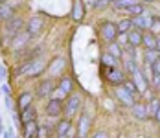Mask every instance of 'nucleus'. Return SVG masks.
<instances>
[{
  "mask_svg": "<svg viewBox=\"0 0 160 138\" xmlns=\"http://www.w3.org/2000/svg\"><path fill=\"white\" fill-rule=\"evenodd\" d=\"M132 20V26H136V30H149L151 28V22H153V17L149 15V13H142V15L138 17H132L131 18Z\"/></svg>",
  "mask_w": 160,
  "mask_h": 138,
  "instance_id": "1",
  "label": "nucleus"
},
{
  "mask_svg": "<svg viewBox=\"0 0 160 138\" xmlns=\"http://www.w3.org/2000/svg\"><path fill=\"white\" fill-rule=\"evenodd\" d=\"M116 37H118L116 24H112V22H105V24L101 26V39L107 41V43H114Z\"/></svg>",
  "mask_w": 160,
  "mask_h": 138,
  "instance_id": "2",
  "label": "nucleus"
},
{
  "mask_svg": "<svg viewBox=\"0 0 160 138\" xmlns=\"http://www.w3.org/2000/svg\"><path fill=\"white\" fill-rule=\"evenodd\" d=\"M42 68H44V63L41 61V59H35V61H30L24 68H22V72H26L28 77H35L39 76L41 72H42Z\"/></svg>",
  "mask_w": 160,
  "mask_h": 138,
  "instance_id": "3",
  "label": "nucleus"
},
{
  "mask_svg": "<svg viewBox=\"0 0 160 138\" xmlns=\"http://www.w3.org/2000/svg\"><path fill=\"white\" fill-rule=\"evenodd\" d=\"M22 28V18H9L8 24H6V35L8 37H17L18 35V30Z\"/></svg>",
  "mask_w": 160,
  "mask_h": 138,
  "instance_id": "4",
  "label": "nucleus"
},
{
  "mask_svg": "<svg viewBox=\"0 0 160 138\" xmlns=\"http://www.w3.org/2000/svg\"><path fill=\"white\" fill-rule=\"evenodd\" d=\"M81 107V98L78 94H74V96H70L68 98V101H66V105H64V112L68 114V116H72L74 112H78Z\"/></svg>",
  "mask_w": 160,
  "mask_h": 138,
  "instance_id": "5",
  "label": "nucleus"
},
{
  "mask_svg": "<svg viewBox=\"0 0 160 138\" xmlns=\"http://www.w3.org/2000/svg\"><path fill=\"white\" fill-rule=\"evenodd\" d=\"M132 83L136 85V89H138V94H144L145 89H147V81H145L144 74L136 68L134 72H132Z\"/></svg>",
  "mask_w": 160,
  "mask_h": 138,
  "instance_id": "6",
  "label": "nucleus"
},
{
  "mask_svg": "<svg viewBox=\"0 0 160 138\" xmlns=\"http://www.w3.org/2000/svg\"><path fill=\"white\" fill-rule=\"evenodd\" d=\"M63 110H64V105L59 100H50V103L46 105V114L48 116H59Z\"/></svg>",
  "mask_w": 160,
  "mask_h": 138,
  "instance_id": "7",
  "label": "nucleus"
},
{
  "mask_svg": "<svg viewBox=\"0 0 160 138\" xmlns=\"http://www.w3.org/2000/svg\"><path fill=\"white\" fill-rule=\"evenodd\" d=\"M107 79H109L111 83L122 85V83L125 81V76H123V72L118 70V66H116V68H107Z\"/></svg>",
  "mask_w": 160,
  "mask_h": 138,
  "instance_id": "8",
  "label": "nucleus"
},
{
  "mask_svg": "<svg viewBox=\"0 0 160 138\" xmlns=\"http://www.w3.org/2000/svg\"><path fill=\"white\" fill-rule=\"evenodd\" d=\"M142 39H144V33L140 30H131L127 33V43L132 46V48H136V46L142 44Z\"/></svg>",
  "mask_w": 160,
  "mask_h": 138,
  "instance_id": "9",
  "label": "nucleus"
},
{
  "mask_svg": "<svg viewBox=\"0 0 160 138\" xmlns=\"http://www.w3.org/2000/svg\"><path fill=\"white\" fill-rule=\"evenodd\" d=\"M52 92H53V83H52V79L41 81V85H39V89H37V94H39L41 98H44V96H52Z\"/></svg>",
  "mask_w": 160,
  "mask_h": 138,
  "instance_id": "10",
  "label": "nucleus"
},
{
  "mask_svg": "<svg viewBox=\"0 0 160 138\" xmlns=\"http://www.w3.org/2000/svg\"><path fill=\"white\" fill-rule=\"evenodd\" d=\"M132 114L138 118V120H145L149 116V110H147V105H142V103H132Z\"/></svg>",
  "mask_w": 160,
  "mask_h": 138,
  "instance_id": "11",
  "label": "nucleus"
},
{
  "mask_svg": "<svg viewBox=\"0 0 160 138\" xmlns=\"http://www.w3.org/2000/svg\"><path fill=\"white\" fill-rule=\"evenodd\" d=\"M116 96H118V100H122L125 105H132L134 103V96H131L123 87H118V90H116Z\"/></svg>",
  "mask_w": 160,
  "mask_h": 138,
  "instance_id": "12",
  "label": "nucleus"
},
{
  "mask_svg": "<svg viewBox=\"0 0 160 138\" xmlns=\"http://www.w3.org/2000/svg\"><path fill=\"white\" fill-rule=\"evenodd\" d=\"M22 123H30V122H35V118H37V110L30 105V107H26L22 110Z\"/></svg>",
  "mask_w": 160,
  "mask_h": 138,
  "instance_id": "13",
  "label": "nucleus"
},
{
  "mask_svg": "<svg viewBox=\"0 0 160 138\" xmlns=\"http://www.w3.org/2000/svg\"><path fill=\"white\" fill-rule=\"evenodd\" d=\"M37 133H39V127L35 122L24 123V138H37Z\"/></svg>",
  "mask_w": 160,
  "mask_h": 138,
  "instance_id": "14",
  "label": "nucleus"
},
{
  "mask_svg": "<svg viewBox=\"0 0 160 138\" xmlns=\"http://www.w3.org/2000/svg\"><path fill=\"white\" fill-rule=\"evenodd\" d=\"M107 54L114 57V59H122V55H123V52H122V46L118 44V43H109V50H107Z\"/></svg>",
  "mask_w": 160,
  "mask_h": 138,
  "instance_id": "15",
  "label": "nucleus"
},
{
  "mask_svg": "<svg viewBox=\"0 0 160 138\" xmlns=\"http://www.w3.org/2000/svg\"><path fill=\"white\" fill-rule=\"evenodd\" d=\"M131 30H132V20H120L118 26H116L118 35H125V33H129Z\"/></svg>",
  "mask_w": 160,
  "mask_h": 138,
  "instance_id": "16",
  "label": "nucleus"
},
{
  "mask_svg": "<svg viewBox=\"0 0 160 138\" xmlns=\"http://www.w3.org/2000/svg\"><path fill=\"white\" fill-rule=\"evenodd\" d=\"M41 26H42V20H41L39 17H33L32 20H30V24H28V31H30V35H35V33H39Z\"/></svg>",
  "mask_w": 160,
  "mask_h": 138,
  "instance_id": "17",
  "label": "nucleus"
},
{
  "mask_svg": "<svg viewBox=\"0 0 160 138\" xmlns=\"http://www.w3.org/2000/svg\"><path fill=\"white\" fill-rule=\"evenodd\" d=\"M70 127H72V123H70V120H68V118H66V120H63V122H59L57 129H55L57 136H66V133L70 131Z\"/></svg>",
  "mask_w": 160,
  "mask_h": 138,
  "instance_id": "18",
  "label": "nucleus"
},
{
  "mask_svg": "<svg viewBox=\"0 0 160 138\" xmlns=\"http://www.w3.org/2000/svg\"><path fill=\"white\" fill-rule=\"evenodd\" d=\"M142 44L145 46V50H157V37L155 35H144V39H142Z\"/></svg>",
  "mask_w": 160,
  "mask_h": 138,
  "instance_id": "19",
  "label": "nucleus"
},
{
  "mask_svg": "<svg viewBox=\"0 0 160 138\" xmlns=\"http://www.w3.org/2000/svg\"><path fill=\"white\" fill-rule=\"evenodd\" d=\"M87 133H88V116L83 114L79 120V136L81 138H87Z\"/></svg>",
  "mask_w": 160,
  "mask_h": 138,
  "instance_id": "20",
  "label": "nucleus"
},
{
  "mask_svg": "<svg viewBox=\"0 0 160 138\" xmlns=\"http://www.w3.org/2000/svg\"><path fill=\"white\" fill-rule=\"evenodd\" d=\"M30 105H32V94H30V92L20 94V98H18V107L24 110V109L30 107Z\"/></svg>",
  "mask_w": 160,
  "mask_h": 138,
  "instance_id": "21",
  "label": "nucleus"
},
{
  "mask_svg": "<svg viewBox=\"0 0 160 138\" xmlns=\"http://www.w3.org/2000/svg\"><path fill=\"white\" fill-rule=\"evenodd\" d=\"M134 4H138V0H114V8L116 9H127L131 6H134Z\"/></svg>",
  "mask_w": 160,
  "mask_h": 138,
  "instance_id": "22",
  "label": "nucleus"
},
{
  "mask_svg": "<svg viewBox=\"0 0 160 138\" xmlns=\"http://www.w3.org/2000/svg\"><path fill=\"white\" fill-rule=\"evenodd\" d=\"M72 17H74V20H81V18H83V4H81V0H76V2H74Z\"/></svg>",
  "mask_w": 160,
  "mask_h": 138,
  "instance_id": "23",
  "label": "nucleus"
},
{
  "mask_svg": "<svg viewBox=\"0 0 160 138\" xmlns=\"http://www.w3.org/2000/svg\"><path fill=\"white\" fill-rule=\"evenodd\" d=\"M101 63H103L107 68H116V66H118V59L111 57L109 54H103V55H101Z\"/></svg>",
  "mask_w": 160,
  "mask_h": 138,
  "instance_id": "24",
  "label": "nucleus"
},
{
  "mask_svg": "<svg viewBox=\"0 0 160 138\" xmlns=\"http://www.w3.org/2000/svg\"><path fill=\"white\" fill-rule=\"evenodd\" d=\"M122 87H123V89H125V90H127L131 96H136V94H138V89H136V85H134L131 79H125V81L122 83Z\"/></svg>",
  "mask_w": 160,
  "mask_h": 138,
  "instance_id": "25",
  "label": "nucleus"
},
{
  "mask_svg": "<svg viewBox=\"0 0 160 138\" xmlns=\"http://www.w3.org/2000/svg\"><path fill=\"white\" fill-rule=\"evenodd\" d=\"M127 11L131 13L132 17H138V15H142V13H145V9H144V4H134V6H131V8H127Z\"/></svg>",
  "mask_w": 160,
  "mask_h": 138,
  "instance_id": "26",
  "label": "nucleus"
},
{
  "mask_svg": "<svg viewBox=\"0 0 160 138\" xmlns=\"http://www.w3.org/2000/svg\"><path fill=\"white\" fill-rule=\"evenodd\" d=\"M158 57H160V54L157 50H145V63H147V64H153Z\"/></svg>",
  "mask_w": 160,
  "mask_h": 138,
  "instance_id": "27",
  "label": "nucleus"
},
{
  "mask_svg": "<svg viewBox=\"0 0 160 138\" xmlns=\"http://www.w3.org/2000/svg\"><path fill=\"white\" fill-rule=\"evenodd\" d=\"M59 89H61L64 94H70V90H72V79H70V77H63L61 83H59Z\"/></svg>",
  "mask_w": 160,
  "mask_h": 138,
  "instance_id": "28",
  "label": "nucleus"
},
{
  "mask_svg": "<svg viewBox=\"0 0 160 138\" xmlns=\"http://www.w3.org/2000/svg\"><path fill=\"white\" fill-rule=\"evenodd\" d=\"M151 35H158L160 33V17H153V22H151Z\"/></svg>",
  "mask_w": 160,
  "mask_h": 138,
  "instance_id": "29",
  "label": "nucleus"
},
{
  "mask_svg": "<svg viewBox=\"0 0 160 138\" xmlns=\"http://www.w3.org/2000/svg\"><path fill=\"white\" fill-rule=\"evenodd\" d=\"M0 18H2V20H9V18H11V9L6 8L4 4H0Z\"/></svg>",
  "mask_w": 160,
  "mask_h": 138,
  "instance_id": "30",
  "label": "nucleus"
},
{
  "mask_svg": "<svg viewBox=\"0 0 160 138\" xmlns=\"http://www.w3.org/2000/svg\"><path fill=\"white\" fill-rule=\"evenodd\" d=\"M50 133H52V129H50V127H39L37 138H50Z\"/></svg>",
  "mask_w": 160,
  "mask_h": 138,
  "instance_id": "31",
  "label": "nucleus"
},
{
  "mask_svg": "<svg viewBox=\"0 0 160 138\" xmlns=\"http://www.w3.org/2000/svg\"><path fill=\"white\" fill-rule=\"evenodd\" d=\"M63 64H64L63 59H55V61H53V66L50 68V72H52V74H57V70H61V68H63Z\"/></svg>",
  "mask_w": 160,
  "mask_h": 138,
  "instance_id": "32",
  "label": "nucleus"
},
{
  "mask_svg": "<svg viewBox=\"0 0 160 138\" xmlns=\"http://www.w3.org/2000/svg\"><path fill=\"white\" fill-rule=\"evenodd\" d=\"M64 98H66V94H64L61 89H55V90L52 92V100H59V101H63Z\"/></svg>",
  "mask_w": 160,
  "mask_h": 138,
  "instance_id": "33",
  "label": "nucleus"
},
{
  "mask_svg": "<svg viewBox=\"0 0 160 138\" xmlns=\"http://www.w3.org/2000/svg\"><path fill=\"white\" fill-rule=\"evenodd\" d=\"M158 107H160V101H158V100H151V101H149V105H147V110H149L151 114H155Z\"/></svg>",
  "mask_w": 160,
  "mask_h": 138,
  "instance_id": "34",
  "label": "nucleus"
},
{
  "mask_svg": "<svg viewBox=\"0 0 160 138\" xmlns=\"http://www.w3.org/2000/svg\"><path fill=\"white\" fill-rule=\"evenodd\" d=\"M109 4H114V0H96L94 8H105V6H109Z\"/></svg>",
  "mask_w": 160,
  "mask_h": 138,
  "instance_id": "35",
  "label": "nucleus"
},
{
  "mask_svg": "<svg viewBox=\"0 0 160 138\" xmlns=\"http://www.w3.org/2000/svg\"><path fill=\"white\" fill-rule=\"evenodd\" d=\"M151 68H153V74L160 76V57H158L155 63H153V64H151Z\"/></svg>",
  "mask_w": 160,
  "mask_h": 138,
  "instance_id": "36",
  "label": "nucleus"
},
{
  "mask_svg": "<svg viewBox=\"0 0 160 138\" xmlns=\"http://www.w3.org/2000/svg\"><path fill=\"white\" fill-rule=\"evenodd\" d=\"M81 4H83V8H94L96 0H81Z\"/></svg>",
  "mask_w": 160,
  "mask_h": 138,
  "instance_id": "37",
  "label": "nucleus"
},
{
  "mask_svg": "<svg viewBox=\"0 0 160 138\" xmlns=\"http://www.w3.org/2000/svg\"><path fill=\"white\" fill-rule=\"evenodd\" d=\"M6 98V107L9 109V110H13V101H11V96H4Z\"/></svg>",
  "mask_w": 160,
  "mask_h": 138,
  "instance_id": "38",
  "label": "nucleus"
},
{
  "mask_svg": "<svg viewBox=\"0 0 160 138\" xmlns=\"http://www.w3.org/2000/svg\"><path fill=\"white\" fill-rule=\"evenodd\" d=\"M92 138H109V135H107V133H103V131H98Z\"/></svg>",
  "mask_w": 160,
  "mask_h": 138,
  "instance_id": "39",
  "label": "nucleus"
},
{
  "mask_svg": "<svg viewBox=\"0 0 160 138\" xmlns=\"http://www.w3.org/2000/svg\"><path fill=\"white\" fill-rule=\"evenodd\" d=\"M2 92H4V96H11V90L8 85H2Z\"/></svg>",
  "mask_w": 160,
  "mask_h": 138,
  "instance_id": "40",
  "label": "nucleus"
},
{
  "mask_svg": "<svg viewBox=\"0 0 160 138\" xmlns=\"http://www.w3.org/2000/svg\"><path fill=\"white\" fill-rule=\"evenodd\" d=\"M2 138H13V133H11V129L4 131V135H2Z\"/></svg>",
  "mask_w": 160,
  "mask_h": 138,
  "instance_id": "41",
  "label": "nucleus"
},
{
  "mask_svg": "<svg viewBox=\"0 0 160 138\" xmlns=\"http://www.w3.org/2000/svg\"><path fill=\"white\" fill-rule=\"evenodd\" d=\"M2 79H6V68L0 64V81H2Z\"/></svg>",
  "mask_w": 160,
  "mask_h": 138,
  "instance_id": "42",
  "label": "nucleus"
},
{
  "mask_svg": "<svg viewBox=\"0 0 160 138\" xmlns=\"http://www.w3.org/2000/svg\"><path fill=\"white\" fill-rule=\"evenodd\" d=\"M155 120H157V122L160 123V107L157 109V112H155Z\"/></svg>",
  "mask_w": 160,
  "mask_h": 138,
  "instance_id": "43",
  "label": "nucleus"
},
{
  "mask_svg": "<svg viewBox=\"0 0 160 138\" xmlns=\"http://www.w3.org/2000/svg\"><path fill=\"white\" fill-rule=\"evenodd\" d=\"M2 135H4V127H2V118H0V138H2Z\"/></svg>",
  "mask_w": 160,
  "mask_h": 138,
  "instance_id": "44",
  "label": "nucleus"
},
{
  "mask_svg": "<svg viewBox=\"0 0 160 138\" xmlns=\"http://www.w3.org/2000/svg\"><path fill=\"white\" fill-rule=\"evenodd\" d=\"M157 52L160 54V39H157Z\"/></svg>",
  "mask_w": 160,
  "mask_h": 138,
  "instance_id": "45",
  "label": "nucleus"
},
{
  "mask_svg": "<svg viewBox=\"0 0 160 138\" xmlns=\"http://www.w3.org/2000/svg\"><path fill=\"white\" fill-rule=\"evenodd\" d=\"M142 2H153V0H140V4H142Z\"/></svg>",
  "mask_w": 160,
  "mask_h": 138,
  "instance_id": "46",
  "label": "nucleus"
},
{
  "mask_svg": "<svg viewBox=\"0 0 160 138\" xmlns=\"http://www.w3.org/2000/svg\"><path fill=\"white\" fill-rule=\"evenodd\" d=\"M4 2H6V0H0V4H4Z\"/></svg>",
  "mask_w": 160,
  "mask_h": 138,
  "instance_id": "47",
  "label": "nucleus"
},
{
  "mask_svg": "<svg viewBox=\"0 0 160 138\" xmlns=\"http://www.w3.org/2000/svg\"><path fill=\"white\" fill-rule=\"evenodd\" d=\"M158 90H160V83H158Z\"/></svg>",
  "mask_w": 160,
  "mask_h": 138,
  "instance_id": "48",
  "label": "nucleus"
},
{
  "mask_svg": "<svg viewBox=\"0 0 160 138\" xmlns=\"http://www.w3.org/2000/svg\"><path fill=\"white\" fill-rule=\"evenodd\" d=\"M59 138H66V136H59Z\"/></svg>",
  "mask_w": 160,
  "mask_h": 138,
  "instance_id": "49",
  "label": "nucleus"
}]
</instances>
